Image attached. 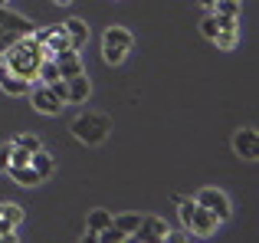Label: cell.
Returning <instances> with one entry per match:
<instances>
[{
    "label": "cell",
    "instance_id": "6da1fadb",
    "mask_svg": "<svg viewBox=\"0 0 259 243\" xmlns=\"http://www.w3.org/2000/svg\"><path fill=\"white\" fill-rule=\"evenodd\" d=\"M72 135H76L82 145H102L112 132V118L105 112H82L79 118H72Z\"/></svg>",
    "mask_w": 259,
    "mask_h": 243
},
{
    "label": "cell",
    "instance_id": "7a4b0ae2",
    "mask_svg": "<svg viewBox=\"0 0 259 243\" xmlns=\"http://www.w3.org/2000/svg\"><path fill=\"white\" fill-rule=\"evenodd\" d=\"M132 46H135L132 30H125V26H108L105 36H102V56H105L108 66H118V63H125Z\"/></svg>",
    "mask_w": 259,
    "mask_h": 243
},
{
    "label": "cell",
    "instance_id": "3957f363",
    "mask_svg": "<svg viewBox=\"0 0 259 243\" xmlns=\"http://www.w3.org/2000/svg\"><path fill=\"white\" fill-rule=\"evenodd\" d=\"M36 30V26L30 23L26 17H20V13H13V10H7L4 4H0V39H17V36H30V33Z\"/></svg>",
    "mask_w": 259,
    "mask_h": 243
},
{
    "label": "cell",
    "instance_id": "277c9868",
    "mask_svg": "<svg viewBox=\"0 0 259 243\" xmlns=\"http://www.w3.org/2000/svg\"><path fill=\"white\" fill-rule=\"evenodd\" d=\"M197 204H203L210 214H213L217 220H230V214H233V207H230V197L223 191H217V187H203L200 194H197Z\"/></svg>",
    "mask_w": 259,
    "mask_h": 243
},
{
    "label": "cell",
    "instance_id": "5b68a950",
    "mask_svg": "<svg viewBox=\"0 0 259 243\" xmlns=\"http://www.w3.org/2000/svg\"><path fill=\"white\" fill-rule=\"evenodd\" d=\"M164 233H167V224L161 217H154V214H141V224L132 230V237H128V240L151 243V240H164Z\"/></svg>",
    "mask_w": 259,
    "mask_h": 243
},
{
    "label": "cell",
    "instance_id": "8992f818",
    "mask_svg": "<svg viewBox=\"0 0 259 243\" xmlns=\"http://www.w3.org/2000/svg\"><path fill=\"white\" fill-rule=\"evenodd\" d=\"M217 227H220V220H217L203 204H197V207H194V214H190V227H187V233H194V237H213Z\"/></svg>",
    "mask_w": 259,
    "mask_h": 243
},
{
    "label": "cell",
    "instance_id": "52a82bcc",
    "mask_svg": "<svg viewBox=\"0 0 259 243\" xmlns=\"http://www.w3.org/2000/svg\"><path fill=\"white\" fill-rule=\"evenodd\" d=\"M233 151L240 154V158H246V161H256V154H259L256 128H240V132L233 135Z\"/></svg>",
    "mask_w": 259,
    "mask_h": 243
},
{
    "label": "cell",
    "instance_id": "ba28073f",
    "mask_svg": "<svg viewBox=\"0 0 259 243\" xmlns=\"http://www.w3.org/2000/svg\"><path fill=\"white\" fill-rule=\"evenodd\" d=\"M30 99H33V109L43 112V115H59V112H63V102L50 92V86H46V83L36 86V89L30 92Z\"/></svg>",
    "mask_w": 259,
    "mask_h": 243
},
{
    "label": "cell",
    "instance_id": "9c48e42d",
    "mask_svg": "<svg viewBox=\"0 0 259 243\" xmlns=\"http://www.w3.org/2000/svg\"><path fill=\"white\" fill-rule=\"evenodd\" d=\"M53 59H56V66H59V79H72V76H79V72H85L79 50H63V53H56Z\"/></svg>",
    "mask_w": 259,
    "mask_h": 243
},
{
    "label": "cell",
    "instance_id": "30bf717a",
    "mask_svg": "<svg viewBox=\"0 0 259 243\" xmlns=\"http://www.w3.org/2000/svg\"><path fill=\"white\" fill-rule=\"evenodd\" d=\"M66 86H69V102H76V105H82L85 99L92 96V83L85 79V72H79V76L66 79Z\"/></svg>",
    "mask_w": 259,
    "mask_h": 243
},
{
    "label": "cell",
    "instance_id": "8fae6325",
    "mask_svg": "<svg viewBox=\"0 0 259 243\" xmlns=\"http://www.w3.org/2000/svg\"><path fill=\"white\" fill-rule=\"evenodd\" d=\"M63 26H66V36H69V46H72V50H82V46H85V39H89V26H85L79 17L66 20Z\"/></svg>",
    "mask_w": 259,
    "mask_h": 243
},
{
    "label": "cell",
    "instance_id": "7c38bea8",
    "mask_svg": "<svg viewBox=\"0 0 259 243\" xmlns=\"http://www.w3.org/2000/svg\"><path fill=\"white\" fill-rule=\"evenodd\" d=\"M63 50H72L69 36H66V26H53V33L46 36V43H43V53H46V56H56V53H63Z\"/></svg>",
    "mask_w": 259,
    "mask_h": 243
},
{
    "label": "cell",
    "instance_id": "4fadbf2b",
    "mask_svg": "<svg viewBox=\"0 0 259 243\" xmlns=\"http://www.w3.org/2000/svg\"><path fill=\"white\" fill-rule=\"evenodd\" d=\"M108 224H112V214L102 211V207H95V211L89 214V230H85V240H89V243H95V240H99V230H105Z\"/></svg>",
    "mask_w": 259,
    "mask_h": 243
},
{
    "label": "cell",
    "instance_id": "5bb4252c",
    "mask_svg": "<svg viewBox=\"0 0 259 243\" xmlns=\"http://www.w3.org/2000/svg\"><path fill=\"white\" fill-rule=\"evenodd\" d=\"M7 174H10V178L17 181L20 187H36L39 181H43V178H39V174L33 171L30 165H20V168H7Z\"/></svg>",
    "mask_w": 259,
    "mask_h": 243
},
{
    "label": "cell",
    "instance_id": "9a60e30c",
    "mask_svg": "<svg viewBox=\"0 0 259 243\" xmlns=\"http://www.w3.org/2000/svg\"><path fill=\"white\" fill-rule=\"evenodd\" d=\"M30 168H33V171H36L43 181H46V178L53 174V168H56V161H53L50 154H46L43 148H39V151H33V154H30Z\"/></svg>",
    "mask_w": 259,
    "mask_h": 243
},
{
    "label": "cell",
    "instance_id": "2e32d148",
    "mask_svg": "<svg viewBox=\"0 0 259 243\" xmlns=\"http://www.w3.org/2000/svg\"><path fill=\"white\" fill-rule=\"evenodd\" d=\"M0 89H4L7 96H30V83L20 79V76H10V72L0 79Z\"/></svg>",
    "mask_w": 259,
    "mask_h": 243
},
{
    "label": "cell",
    "instance_id": "e0dca14e",
    "mask_svg": "<svg viewBox=\"0 0 259 243\" xmlns=\"http://www.w3.org/2000/svg\"><path fill=\"white\" fill-rule=\"evenodd\" d=\"M36 79H39V83H56V79H59V66H56V59H53V56H43V59H39Z\"/></svg>",
    "mask_w": 259,
    "mask_h": 243
},
{
    "label": "cell",
    "instance_id": "ac0fdd59",
    "mask_svg": "<svg viewBox=\"0 0 259 243\" xmlns=\"http://www.w3.org/2000/svg\"><path fill=\"white\" fill-rule=\"evenodd\" d=\"M112 224L118 227L125 237H132V230L141 224V214H112Z\"/></svg>",
    "mask_w": 259,
    "mask_h": 243
},
{
    "label": "cell",
    "instance_id": "d6986e66",
    "mask_svg": "<svg viewBox=\"0 0 259 243\" xmlns=\"http://www.w3.org/2000/svg\"><path fill=\"white\" fill-rule=\"evenodd\" d=\"M0 220L10 227H20L23 224V207L20 204H0Z\"/></svg>",
    "mask_w": 259,
    "mask_h": 243
},
{
    "label": "cell",
    "instance_id": "ffe728a7",
    "mask_svg": "<svg viewBox=\"0 0 259 243\" xmlns=\"http://www.w3.org/2000/svg\"><path fill=\"white\" fill-rule=\"evenodd\" d=\"M236 39H240V30H220V33L213 36V43L220 46V50H233Z\"/></svg>",
    "mask_w": 259,
    "mask_h": 243
},
{
    "label": "cell",
    "instance_id": "44dd1931",
    "mask_svg": "<svg viewBox=\"0 0 259 243\" xmlns=\"http://www.w3.org/2000/svg\"><path fill=\"white\" fill-rule=\"evenodd\" d=\"M200 33H203L207 39H213L217 33H220V23H217V13H207V17L200 20Z\"/></svg>",
    "mask_w": 259,
    "mask_h": 243
},
{
    "label": "cell",
    "instance_id": "7402d4cb",
    "mask_svg": "<svg viewBox=\"0 0 259 243\" xmlns=\"http://www.w3.org/2000/svg\"><path fill=\"white\" fill-rule=\"evenodd\" d=\"M13 145H20V148H26V151H39V148H43V141L36 138V135H17V138H13Z\"/></svg>",
    "mask_w": 259,
    "mask_h": 243
},
{
    "label": "cell",
    "instance_id": "603a6c76",
    "mask_svg": "<svg viewBox=\"0 0 259 243\" xmlns=\"http://www.w3.org/2000/svg\"><path fill=\"white\" fill-rule=\"evenodd\" d=\"M99 240H105V243H125L128 237H125V233H121L115 224H108L105 230H99Z\"/></svg>",
    "mask_w": 259,
    "mask_h": 243
},
{
    "label": "cell",
    "instance_id": "cb8c5ba5",
    "mask_svg": "<svg viewBox=\"0 0 259 243\" xmlns=\"http://www.w3.org/2000/svg\"><path fill=\"white\" fill-rule=\"evenodd\" d=\"M46 86H50V92H53V96H56L63 105L69 102V86H66V79H56V83H46Z\"/></svg>",
    "mask_w": 259,
    "mask_h": 243
},
{
    "label": "cell",
    "instance_id": "d4e9b609",
    "mask_svg": "<svg viewBox=\"0 0 259 243\" xmlns=\"http://www.w3.org/2000/svg\"><path fill=\"white\" fill-rule=\"evenodd\" d=\"M213 13H227V17H240V4H233V0H217V4H213Z\"/></svg>",
    "mask_w": 259,
    "mask_h": 243
},
{
    "label": "cell",
    "instance_id": "484cf974",
    "mask_svg": "<svg viewBox=\"0 0 259 243\" xmlns=\"http://www.w3.org/2000/svg\"><path fill=\"white\" fill-rule=\"evenodd\" d=\"M177 207H181V224H184V230L190 227V214H194V207H197V200H177Z\"/></svg>",
    "mask_w": 259,
    "mask_h": 243
},
{
    "label": "cell",
    "instance_id": "4316f807",
    "mask_svg": "<svg viewBox=\"0 0 259 243\" xmlns=\"http://www.w3.org/2000/svg\"><path fill=\"white\" fill-rule=\"evenodd\" d=\"M217 23H220V30H240V17H227V13H217Z\"/></svg>",
    "mask_w": 259,
    "mask_h": 243
},
{
    "label": "cell",
    "instance_id": "83f0119b",
    "mask_svg": "<svg viewBox=\"0 0 259 243\" xmlns=\"http://www.w3.org/2000/svg\"><path fill=\"white\" fill-rule=\"evenodd\" d=\"M10 151H13V141L0 145V171H7V168H10Z\"/></svg>",
    "mask_w": 259,
    "mask_h": 243
},
{
    "label": "cell",
    "instance_id": "f1b7e54d",
    "mask_svg": "<svg viewBox=\"0 0 259 243\" xmlns=\"http://www.w3.org/2000/svg\"><path fill=\"white\" fill-rule=\"evenodd\" d=\"M0 240L17 243V233H13V227H10V224H4V220H0Z\"/></svg>",
    "mask_w": 259,
    "mask_h": 243
},
{
    "label": "cell",
    "instance_id": "f546056e",
    "mask_svg": "<svg viewBox=\"0 0 259 243\" xmlns=\"http://www.w3.org/2000/svg\"><path fill=\"white\" fill-rule=\"evenodd\" d=\"M197 4H200V7H207V10H210V7H213L217 0H197Z\"/></svg>",
    "mask_w": 259,
    "mask_h": 243
},
{
    "label": "cell",
    "instance_id": "4dcf8cb0",
    "mask_svg": "<svg viewBox=\"0 0 259 243\" xmlns=\"http://www.w3.org/2000/svg\"><path fill=\"white\" fill-rule=\"evenodd\" d=\"M72 4V0H56V7H69Z\"/></svg>",
    "mask_w": 259,
    "mask_h": 243
},
{
    "label": "cell",
    "instance_id": "1f68e13d",
    "mask_svg": "<svg viewBox=\"0 0 259 243\" xmlns=\"http://www.w3.org/2000/svg\"><path fill=\"white\" fill-rule=\"evenodd\" d=\"M0 4H10V0H0Z\"/></svg>",
    "mask_w": 259,
    "mask_h": 243
},
{
    "label": "cell",
    "instance_id": "d6a6232c",
    "mask_svg": "<svg viewBox=\"0 0 259 243\" xmlns=\"http://www.w3.org/2000/svg\"><path fill=\"white\" fill-rule=\"evenodd\" d=\"M233 4H240V0H233Z\"/></svg>",
    "mask_w": 259,
    "mask_h": 243
}]
</instances>
